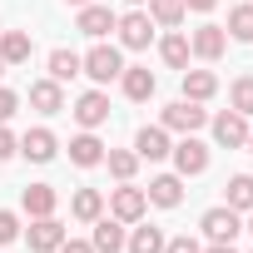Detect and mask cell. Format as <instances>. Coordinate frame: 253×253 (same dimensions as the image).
Returning a JSON list of instances; mask_svg holds the SVG:
<instances>
[{
  "mask_svg": "<svg viewBox=\"0 0 253 253\" xmlns=\"http://www.w3.org/2000/svg\"><path fill=\"white\" fill-rule=\"evenodd\" d=\"M119 70H124V60H119V50H114V45H94L89 55H80V75H89L94 84L119 80Z\"/></svg>",
  "mask_w": 253,
  "mask_h": 253,
  "instance_id": "1",
  "label": "cell"
},
{
  "mask_svg": "<svg viewBox=\"0 0 253 253\" xmlns=\"http://www.w3.org/2000/svg\"><path fill=\"white\" fill-rule=\"evenodd\" d=\"M164 129H174V134H199L204 124H209V109H199L194 99H174V104H164Z\"/></svg>",
  "mask_w": 253,
  "mask_h": 253,
  "instance_id": "2",
  "label": "cell"
},
{
  "mask_svg": "<svg viewBox=\"0 0 253 253\" xmlns=\"http://www.w3.org/2000/svg\"><path fill=\"white\" fill-rule=\"evenodd\" d=\"M169 154H174L179 179H194V174H204V169H209V144H204V139H194V134H184Z\"/></svg>",
  "mask_w": 253,
  "mask_h": 253,
  "instance_id": "3",
  "label": "cell"
},
{
  "mask_svg": "<svg viewBox=\"0 0 253 253\" xmlns=\"http://www.w3.org/2000/svg\"><path fill=\"white\" fill-rule=\"evenodd\" d=\"M144 209H149V194H144V189H134V184H119V189L109 194V213H114L119 223H139V218H144Z\"/></svg>",
  "mask_w": 253,
  "mask_h": 253,
  "instance_id": "4",
  "label": "cell"
},
{
  "mask_svg": "<svg viewBox=\"0 0 253 253\" xmlns=\"http://www.w3.org/2000/svg\"><path fill=\"white\" fill-rule=\"evenodd\" d=\"M114 30H119V45H124V50H144V45L154 40V20H149V10H129V15H119Z\"/></svg>",
  "mask_w": 253,
  "mask_h": 253,
  "instance_id": "5",
  "label": "cell"
},
{
  "mask_svg": "<svg viewBox=\"0 0 253 253\" xmlns=\"http://www.w3.org/2000/svg\"><path fill=\"white\" fill-rule=\"evenodd\" d=\"M248 114H238V109H223V114H213V139L223 144V149H243L248 144Z\"/></svg>",
  "mask_w": 253,
  "mask_h": 253,
  "instance_id": "6",
  "label": "cell"
},
{
  "mask_svg": "<svg viewBox=\"0 0 253 253\" xmlns=\"http://www.w3.org/2000/svg\"><path fill=\"white\" fill-rule=\"evenodd\" d=\"M199 228L209 233V243H233V233H238L243 223H238V213H233L228 204H218V209H209V213L199 218Z\"/></svg>",
  "mask_w": 253,
  "mask_h": 253,
  "instance_id": "7",
  "label": "cell"
},
{
  "mask_svg": "<svg viewBox=\"0 0 253 253\" xmlns=\"http://www.w3.org/2000/svg\"><path fill=\"white\" fill-rule=\"evenodd\" d=\"M65 238H70V233H65V223H60L55 213H50V218H35V223H30V233H25L30 253H55Z\"/></svg>",
  "mask_w": 253,
  "mask_h": 253,
  "instance_id": "8",
  "label": "cell"
},
{
  "mask_svg": "<svg viewBox=\"0 0 253 253\" xmlns=\"http://www.w3.org/2000/svg\"><path fill=\"white\" fill-rule=\"evenodd\" d=\"M114 20H119V15H114L109 5H94V0H89V5H80L75 30H80V35H89V40H104V35L114 30Z\"/></svg>",
  "mask_w": 253,
  "mask_h": 253,
  "instance_id": "9",
  "label": "cell"
},
{
  "mask_svg": "<svg viewBox=\"0 0 253 253\" xmlns=\"http://www.w3.org/2000/svg\"><path fill=\"white\" fill-rule=\"evenodd\" d=\"M119 84H124V94H129L134 104L154 99V89H159V80H154L144 65H124V70H119Z\"/></svg>",
  "mask_w": 253,
  "mask_h": 253,
  "instance_id": "10",
  "label": "cell"
},
{
  "mask_svg": "<svg viewBox=\"0 0 253 253\" xmlns=\"http://www.w3.org/2000/svg\"><path fill=\"white\" fill-rule=\"evenodd\" d=\"M169 129H164V124H144V129L134 134V154L139 159H169Z\"/></svg>",
  "mask_w": 253,
  "mask_h": 253,
  "instance_id": "11",
  "label": "cell"
},
{
  "mask_svg": "<svg viewBox=\"0 0 253 253\" xmlns=\"http://www.w3.org/2000/svg\"><path fill=\"white\" fill-rule=\"evenodd\" d=\"M75 119L84 124V129H99V124L109 119V94H104V89L80 94V99H75Z\"/></svg>",
  "mask_w": 253,
  "mask_h": 253,
  "instance_id": "12",
  "label": "cell"
},
{
  "mask_svg": "<svg viewBox=\"0 0 253 253\" xmlns=\"http://www.w3.org/2000/svg\"><path fill=\"white\" fill-rule=\"evenodd\" d=\"M124 238H129V233H124V223H119L114 213H109V218H104V213L94 218V238H89V243H94V253H119V248H124Z\"/></svg>",
  "mask_w": 253,
  "mask_h": 253,
  "instance_id": "13",
  "label": "cell"
},
{
  "mask_svg": "<svg viewBox=\"0 0 253 253\" xmlns=\"http://www.w3.org/2000/svg\"><path fill=\"white\" fill-rule=\"evenodd\" d=\"M223 45H228L223 25H199V30L189 35V50H194L199 60H218V55H223Z\"/></svg>",
  "mask_w": 253,
  "mask_h": 253,
  "instance_id": "14",
  "label": "cell"
},
{
  "mask_svg": "<svg viewBox=\"0 0 253 253\" xmlns=\"http://www.w3.org/2000/svg\"><path fill=\"white\" fill-rule=\"evenodd\" d=\"M55 149H60V139H55L50 129H25V139H20V154H25L30 164H50Z\"/></svg>",
  "mask_w": 253,
  "mask_h": 253,
  "instance_id": "15",
  "label": "cell"
},
{
  "mask_svg": "<svg viewBox=\"0 0 253 253\" xmlns=\"http://www.w3.org/2000/svg\"><path fill=\"white\" fill-rule=\"evenodd\" d=\"M30 109H40V114H60V109H65V89H60V80H35V84H30Z\"/></svg>",
  "mask_w": 253,
  "mask_h": 253,
  "instance_id": "16",
  "label": "cell"
},
{
  "mask_svg": "<svg viewBox=\"0 0 253 253\" xmlns=\"http://www.w3.org/2000/svg\"><path fill=\"white\" fill-rule=\"evenodd\" d=\"M149 204H159V209H179V199H184V179L179 174H159V179H149Z\"/></svg>",
  "mask_w": 253,
  "mask_h": 253,
  "instance_id": "17",
  "label": "cell"
},
{
  "mask_svg": "<svg viewBox=\"0 0 253 253\" xmlns=\"http://www.w3.org/2000/svg\"><path fill=\"white\" fill-rule=\"evenodd\" d=\"M213 94H218V75H213V70H184V99L204 104V99H213Z\"/></svg>",
  "mask_w": 253,
  "mask_h": 253,
  "instance_id": "18",
  "label": "cell"
},
{
  "mask_svg": "<svg viewBox=\"0 0 253 253\" xmlns=\"http://www.w3.org/2000/svg\"><path fill=\"white\" fill-rule=\"evenodd\" d=\"M70 164H80V169H94V164H104V144L84 129V134H75L70 139Z\"/></svg>",
  "mask_w": 253,
  "mask_h": 253,
  "instance_id": "19",
  "label": "cell"
},
{
  "mask_svg": "<svg viewBox=\"0 0 253 253\" xmlns=\"http://www.w3.org/2000/svg\"><path fill=\"white\" fill-rule=\"evenodd\" d=\"M20 204H25V213H30V218H50V213H55V204H60V194H55L50 184H30V189L20 194Z\"/></svg>",
  "mask_w": 253,
  "mask_h": 253,
  "instance_id": "20",
  "label": "cell"
},
{
  "mask_svg": "<svg viewBox=\"0 0 253 253\" xmlns=\"http://www.w3.org/2000/svg\"><path fill=\"white\" fill-rule=\"evenodd\" d=\"M70 213H75L80 223H94V218L104 213V194H99V189H75V199H70Z\"/></svg>",
  "mask_w": 253,
  "mask_h": 253,
  "instance_id": "21",
  "label": "cell"
},
{
  "mask_svg": "<svg viewBox=\"0 0 253 253\" xmlns=\"http://www.w3.org/2000/svg\"><path fill=\"white\" fill-rule=\"evenodd\" d=\"M0 60L5 65H25L30 60V35L25 30H0Z\"/></svg>",
  "mask_w": 253,
  "mask_h": 253,
  "instance_id": "22",
  "label": "cell"
},
{
  "mask_svg": "<svg viewBox=\"0 0 253 253\" xmlns=\"http://www.w3.org/2000/svg\"><path fill=\"white\" fill-rule=\"evenodd\" d=\"M124 248H129V253H164V228H154V223H139L129 238H124Z\"/></svg>",
  "mask_w": 253,
  "mask_h": 253,
  "instance_id": "23",
  "label": "cell"
},
{
  "mask_svg": "<svg viewBox=\"0 0 253 253\" xmlns=\"http://www.w3.org/2000/svg\"><path fill=\"white\" fill-rule=\"evenodd\" d=\"M159 55H164L169 70H189V55H194L189 50V35H164L159 40Z\"/></svg>",
  "mask_w": 253,
  "mask_h": 253,
  "instance_id": "24",
  "label": "cell"
},
{
  "mask_svg": "<svg viewBox=\"0 0 253 253\" xmlns=\"http://www.w3.org/2000/svg\"><path fill=\"white\" fill-rule=\"evenodd\" d=\"M223 194H228V209H233V213H248V209H253V179H248V174H233V179L223 184Z\"/></svg>",
  "mask_w": 253,
  "mask_h": 253,
  "instance_id": "25",
  "label": "cell"
},
{
  "mask_svg": "<svg viewBox=\"0 0 253 253\" xmlns=\"http://www.w3.org/2000/svg\"><path fill=\"white\" fill-rule=\"evenodd\" d=\"M104 164H109V174H114L119 184H129L134 169H139V154H134V149H104Z\"/></svg>",
  "mask_w": 253,
  "mask_h": 253,
  "instance_id": "26",
  "label": "cell"
},
{
  "mask_svg": "<svg viewBox=\"0 0 253 253\" xmlns=\"http://www.w3.org/2000/svg\"><path fill=\"white\" fill-rule=\"evenodd\" d=\"M75 75H80V55H75V50H50V80L65 84V80H75Z\"/></svg>",
  "mask_w": 253,
  "mask_h": 253,
  "instance_id": "27",
  "label": "cell"
},
{
  "mask_svg": "<svg viewBox=\"0 0 253 253\" xmlns=\"http://www.w3.org/2000/svg\"><path fill=\"white\" fill-rule=\"evenodd\" d=\"M228 35L243 40V45H253V5H233L228 10Z\"/></svg>",
  "mask_w": 253,
  "mask_h": 253,
  "instance_id": "28",
  "label": "cell"
},
{
  "mask_svg": "<svg viewBox=\"0 0 253 253\" xmlns=\"http://www.w3.org/2000/svg\"><path fill=\"white\" fill-rule=\"evenodd\" d=\"M228 104H233L238 114H253V75H238V80L228 84Z\"/></svg>",
  "mask_w": 253,
  "mask_h": 253,
  "instance_id": "29",
  "label": "cell"
},
{
  "mask_svg": "<svg viewBox=\"0 0 253 253\" xmlns=\"http://www.w3.org/2000/svg\"><path fill=\"white\" fill-rule=\"evenodd\" d=\"M149 20L154 25H179L184 20V0H149Z\"/></svg>",
  "mask_w": 253,
  "mask_h": 253,
  "instance_id": "30",
  "label": "cell"
},
{
  "mask_svg": "<svg viewBox=\"0 0 253 253\" xmlns=\"http://www.w3.org/2000/svg\"><path fill=\"white\" fill-rule=\"evenodd\" d=\"M15 238H20V218H15L10 209H0V248L15 243Z\"/></svg>",
  "mask_w": 253,
  "mask_h": 253,
  "instance_id": "31",
  "label": "cell"
},
{
  "mask_svg": "<svg viewBox=\"0 0 253 253\" xmlns=\"http://www.w3.org/2000/svg\"><path fill=\"white\" fill-rule=\"evenodd\" d=\"M164 253H204L189 233H179V238H164Z\"/></svg>",
  "mask_w": 253,
  "mask_h": 253,
  "instance_id": "32",
  "label": "cell"
},
{
  "mask_svg": "<svg viewBox=\"0 0 253 253\" xmlns=\"http://www.w3.org/2000/svg\"><path fill=\"white\" fill-rule=\"evenodd\" d=\"M15 109H20V94H15V89H5V84H0V124H5V119H10Z\"/></svg>",
  "mask_w": 253,
  "mask_h": 253,
  "instance_id": "33",
  "label": "cell"
},
{
  "mask_svg": "<svg viewBox=\"0 0 253 253\" xmlns=\"http://www.w3.org/2000/svg\"><path fill=\"white\" fill-rule=\"evenodd\" d=\"M10 154H20V139H15V134L5 129V124H0V164H5Z\"/></svg>",
  "mask_w": 253,
  "mask_h": 253,
  "instance_id": "34",
  "label": "cell"
},
{
  "mask_svg": "<svg viewBox=\"0 0 253 253\" xmlns=\"http://www.w3.org/2000/svg\"><path fill=\"white\" fill-rule=\"evenodd\" d=\"M55 253H94V243H84V238H65Z\"/></svg>",
  "mask_w": 253,
  "mask_h": 253,
  "instance_id": "35",
  "label": "cell"
},
{
  "mask_svg": "<svg viewBox=\"0 0 253 253\" xmlns=\"http://www.w3.org/2000/svg\"><path fill=\"white\" fill-rule=\"evenodd\" d=\"M213 5H218V0H184V10H199V15H204V10H213Z\"/></svg>",
  "mask_w": 253,
  "mask_h": 253,
  "instance_id": "36",
  "label": "cell"
},
{
  "mask_svg": "<svg viewBox=\"0 0 253 253\" xmlns=\"http://www.w3.org/2000/svg\"><path fill=\"white\" fill-rule=\"evenodd\" d=\"M204 253H233V243H209Z\"/></svg>",
  "mask_w": 253,
  "mask_h": 253,
  "instance_id": "37",
  "label": "cell"
},
{
  "mask_svg": "<svg viewBox=\"0 0 253 253\" xmlns=\"http://www.w3.org/2000/svg\"><path fill=\"white\" fill-rule=\"evenodd\" d=\"M248 233H253V209H248Z\"/></svg>",
  "mask_w": 253,
  "mask_h": 253,
  "instance_id": "38",
  "label": "cell"
},
{
  "mask_svg": "<svg viewBox=\"0 0 253 253\" xmlns=\"http://www.w3.org/2000/svg\"><path fill=\"white\" fill-rule=\"evenodd\" d=\"M70 5H89V0H70Z\"/></svg>",
  "mask_w": 253,
  "mask_h": 253,
  "instance_id": "39",
  "label": "cell"
},
{
  "mask_svg": "<svg viewBox=\"0 0 253 253\" xmlns=\"http://www.w3.org/2000/svg\"><path fill=\"white\" fill-rule=\"evenodd\" d=\"M5 70H10V65H5V60H0V75H5Z\"/></svg>",
  "mask_w": 253,
  "mask_h": 253,
  "instance_id": "40",
  "label": "cell"
},
{
  "mask_svg": "<svg viewBox=\"0 0 253 253\" xmlns=\"http://www.w3.org/2000/svg\"><path fill=\"white\" fill-rule=\"evenodd\" d=\"M248 154H253V134H248Z\"/></svg>",
  "mask_w": 253,
  "mask_h": 253,
  "instance_id": "41",
  "label": "cell"
},
{
  "mask_svg": "<svg viewBox=\"0 0 253 253\" xmlns=\"http://www.w3.org/2000/svg\"><path fill=\"white\" fill-rule=\"evenodd\" d=\"M129 5H144V0H129Z\"/></svg>",
  "mask_w": 253,
  "mask_h": 253,
  "instance_id": "42",
  "label": "cell"
}]
</instances>
